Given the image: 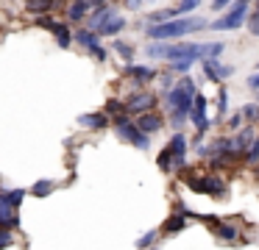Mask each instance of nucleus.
<instances>
[{"mask_svg": "<svg viewBox=\"0 0 259 250\" xmlns=\"http://www.w3.org/2000/svg\"><path fill=\"white\" fill-rule=\"evenodd\" d=\"M201 28H206V20H201V17H173V20L148 25L145 33L151 39H181L192 31H201Z\"/></svg>", "mask_w": 259, "mask_h": 250, "instance_id": "f257e3e1", "label": "nucleus"}, {"mask_svg": "<svg viewBox=\"0 0 259 250\" xmlns=\"http://www.w3.org/2000/svg\"><path fill=\"white\" fill-rule=\"evenodd\" d=\"M112 122H114L117 133L125 139V142H131L134 147H140V150H148V147H151V139H148V133L140 131V125H137V122H131L125 111H123V114H117Z\"/></svg>", "mask_w": 259, "mask_h": 250, "instance_id": "f03ea898", "label": "nucleus"}, {"mask_svg": "<svg viewBox=\"0 0 259 250\" xmlns=\"http://www.w3.org/2000/svg\"><path fill=\"white\" fill-rule=\"evenodd\" d=\"M248 6H251V0H234V3L229 6V11H226L220 20H214L209 28H212V31H234V28H240L242 22H245Z\"/></svg>", "mask_w": 259, "mask_h": 250, "instance_id": "7ed1b4c3", "label": "nucleus"}, {"mask_svg": "<svg viewBox=\"0 0 259 250\" xmlns=\"http://www.w3.org/2000/svg\"><path fill=\"white\" fill-rule=\"evenodd\" d=\"M206 109H209V100L203 97V94H198V92H195V100H192V111H190V120H192V125L198 128V133H206V131H209V125H212V122L206 120Z\"/></svg>", "mask_w": 259, "mask_h": 250, "instance_id": "20e7f679", "label": "nucleus"}, {"mask_svg": "<svg viewBox=\"0 0 259 250\" xmlns=\"http://www.w3.org/2000/svg\"><path fill=\"white\" fill-rule=\"evenodd\" d=\"M98 36H101L98 31H92V28H84V31H78V33H75V42H78V44H84L87 50H92V56H95L98 61H106V47H101Z\"/></svg>", "mask_w": 259, "mask_h": 250, "instance_id": "39448f33", "label": "nucleus"}, {"mask_svg": "<svg viewBox=\"0 0 259 250\" xmlns=\"http://www.w3.org/2000/svg\"><path fill=\"white\" fill-rule=\"evenodd\" d=\"M156 109V94L151 92H137L125 100V114H142V111Z\"/></svg>", "mask_w": 259, "mask_h": 250, "instance_id": "423d86ee", "label": "nucleus"}, {"mask_svg": "<svg viewBox=\"0 0 259 250\" xmlns=\"http://www.w3.org/2000/svg\"><path fill=\"white\" fill-rule=\"evenodd\" d=\"M256 139V131H253V125H248V128H240V131L231 136V156L234 159H240V156H245V150H248V144Z\"/></svg>", "mask_w": 259, "mask_h": 250, "instance_id": "0eeeda50", "label": "nucleus"}, {"mask_svg": "<svg viewBox=\"0 0 259 250\" xmlns=\"http://www.w3.org/2000/svg\"><path fill=\"white\" fill-rule=\"evenodd\" d=\"M203 75H206V81H223V78L234 75V67H226L220 64V59H203Z\"/></svg>", "mask_w": 259, "mask_h": 250, "instance_id": "6e6552de", "label": "nucleus"}, {"mask_svg": "<svg viewBox=\"0 0 259 250\" xmlns=\"http://www.w3.org/2000/svg\"><path fill=\"white\" fill-rule=\"evenodd\" d=\"M167 147L173 150V170H181V167H184L187 147H190V142H187V136H184V133H173V139L167 142Z\"/></svg>", "mask_w": 259, "mask_h": 250, "instance_id": "1a4fd4ad", "label": "nucleus"}, {"mask_svg": "<svg viewBox=\"0 0 259 250\" xmlns=\"http://www.w3.org/2000/svg\"><path fill=\"white\" fill-rule=\"evenodd\" d=\"M137 125H140V131H145L148 136L151 133H156V131H162V125H164V120H162V114H156V111H142V114H137Z\"/></svg>", "mask_w": 259, "mask_h": 250, "instance_id": "9d476101", "label": "nucleus"}, {"mask_svg": "<svg viewBox=\"0 0 259 250\" xmlns=\"http://www.w3.org/2000/svg\"><path fill=\"white\" fill-rule=\"evenodd\" d=\"M81 128H90V131H103L109 125V114L106 111H95V114H81L78 117Z\"/></svg>", "mask_w": 259, "mask_h": 250, "instance_id": "9b49d317", "label": "nucleus"}, {"mask_svg": "<svg viewBox=\"0 0 259 250\" xmlns=\"http://www.w3.org/2000/svg\"><path fill=\"white\" fill-rule=\"evenodd\" d=\"M114 14H117V9H112V6H98V9L90 14V28H92V31H98V28L106 25Z\"/></svg>", "mask_w": 259, "mask_h": 250, "instance_id": "f8f14e48", "label": "nucleus"}, {"mask_svg": "<svg viewBox=\"0 0 259 250\" xmlns=\"http://www.w3.org/2000/svg\"><path fill=\"white\" fill-rule=\"evenodd\" d=\"M125 75H131L137 83H148V81H153L156 78V70L153 67H140V64H125Z\"/></svg>", "mask_w": 259, "mask_h": 250, "instance_id": "ddd939ff", "label": "nucleus"}, {"mask_svg": "<svg viewBox=\"0 0 259 250\" xmlns=\"http://www.w3.org/2000/svg\"><path fill=\"white\" fill-rule=\"evenodd\" d=\"M0 225H6V228L17 225V209H14L3 194H0Z\"/></svg>", "mask_w": 259, "mask_h": 250, "instance_id": "4468645a", "label": "nucleus"}, {"mask_svg": "<svg viewBox=\"0 0 259 250\" xmlns=\"http://www.w3.org/2000/svg\"><path fill=\"white\" fill-rule=\"evenodd\" d=\"M92 6L87 3V0H73V3L67 6V20L70 22H81V20H87V11H90Z\"/></svg>", "mask_w": 259, "mask_h": 250, "instance_id": "2eb2a0df", "label": "nucleus"}, {"mask_svg": "<svg viewBox=\"0 0 259 250\" xmlns=\"http://www.w3.org/2000/svg\"><path fill=\"white\" fill-rule=\"evenodd\" d=\"M51 33L56 36V44H59V47H70V42H73V31H70L64 22H53V25H51Z\"/></svg>", "mask_w": 259, "mask_h": 250, "instance_id": "dca6fc26", "label": "nucleus"}, {"mask_svg": "<svg viewBox=\"0 0 259 250\" xmlns=\"http://www.w3.org/2000/svg\"><path fill=\"white\" fill-rule=\"evenodd\" d=\"M187 228V217L179 214V211H173V217H167L162 225V233H181Z\"/></svg>", "mask_w": 259, "mask_h": 250, "instance_id": "f3484780", "label": "nucleus"}, {"mask_svg": "<svg viewBox=\"0 0 259 250\" xmlns=\"http://www.w3.org/2000/svg\"><path fill=\"white\" fill-rule=\"evenodd\" d=\"M123 28H125V17L114 14L112 20L106 22V25H101V28H98V33H101V36H117V33L123 31Z\"/></svg>", "mask_w": 259, "mask_h": 250, "instance_id": "a211bd4d", "label": "nucleus"}, {"mask_svg": "<svg viewBox=\"0 0 259 250\" xmlns=\"http://www.w3.org/2000/svg\"><path fill=\"white\" fill-rule=\"evenodd\" d=\"M206 194H214V197H223L226 194V181L218 175H206Z\"/></svg>", "mask_w": 259, "mask_h": 250, "instance_id": "6ab92c4d", "label": "nucleus"}, {"mask_svg": "<svg viewBox=\"0 0 259 250\" xmlns=\"http://www.w3.org/2000/svg\"><path fill=\"white\" fill-rule=\"evenodd\" d=\"M214 233H218L220 239H226V242H234V239L240 236V228H237V225H226V222H218V225H214Z\"/></svg>", "mask_w": 259, "mask_h": 250, "instance_id": "aec40b11", "label": "nucleus"}, {"mask_svg": "<svg viewBox=\"0 0 259 250\" xmlns=\"http://www.w3.org/2000/svg\"><path fill=\"white\" fill-rule=\"evenodd\" d=\"M226 50L223 42H206L201 47V59H220V53Z\"/></svg>", "mask_w": 259, "mask_h": 250, "instance_id": "412c9836", "label": "nucleus"}, {"mask_svg": "<svg viewBox=\"0 0 259 250\" xmlns=\"http://www.w3.org/2000/svg\"><path fill=\"white\" fill-rule=\"evenodd\" d=\"M242 159H245V167H256L259 164V136L248 144V150H245V156H242Z\"/></svg>", "mask_w": 259, "mask_h": 250, "instance_id": "4be33fe9", "label": "nucleus"}, {"mask_svg": "<svg viewBox=\"0 0 259 250\" xmlns=\"http://www.w3.org/2000/svg\"><path fill=\"white\" fill-rule=\"evenodd\" d=\"M173 17H179V9H162V11H153V14H148V25H153V22H164V20H173Z\"/></svg>", "mask_w": 259, "mask_h": 250, "instance_id": "5701e85b", "label": "nucleus"}, {"mask_svg": "<svg viewBox=\"0 0 259 250\" xmlns=\"http://www.w3.org/2000/svg\"><path fill=\"white\" fill-rule=\"evenodd\" d=\"M195 61H198L195 56H187V59H176V61H170V72H190Z\"/></svg>", "mask_w": 259, "mask_h": 250, "instance_id": "b1692460", "label": "nucleus"}, {"mask_svg": "<svg viewBox=\"0 0 259 250\" xmlns=\"http://www.w3.org/2000/svg\"><path fill=\"white\" fill-rule=\"evenodd\" d=\"M25 9H28L31 14H42V11L53 9V0H25Z\"/></svg>", "mask_w": 259, "mask_h": 250, "instance_id": "393cba45", "label": "nucleus"}, {"mask_svg": "<svg viewBox=\"0 0 259 250\" xmlns=\"http://www.w3.org/2000/svg\"><path fill=\"white\" fill-rule=\"evenodd\" d=\"M3 197L9 200V203L14 206V209H20V203L25 200V194H28V189H9V192H0Z\"/></svg>", "mask_w": 259, "mask_h": 250, "instance_id": "a878e982", "label": "nucleus"}, {"mask_svg": "<svg viewBox=\"0 0 259 250\" xmlns=\"http://www.w3.org/2000/svg\"><path fill=\"white\" fill-rule=\"evenodd\" d=\"M53 186H56L53 181H36L34 186H31V194H36V197H48V194L53 192Z\"/></svg>", "mask_w": 259, "mask_h": 250, "instance_id": "bb28decb", "label": "nucleus"}, {"mask_svg": "<svg viewBox=\"0 0 259 250\" xmlns=\"http://www.w3.org/2000/svg\"><path fill=\"white\" fill-rule=\"evenodd\" d=\"M112 47H114V53H120V59H123V61H131V59H134V47H131L128 42H120V39H117Z\"/></svg>", "mask_w": 259, "mask_h": 250, "instance_id": "cd10ccee", "label": "nucleus"}, {"mask_svg": "<svg viewBox=\"0 0 259 250\" xmlns=\"http://www.w3.org/2000/svg\"><path fill=\"white\" fill-rule=\"evenodd\" d=\"M156 164H159V170H173V150L170 147H164L162 153H159V159H156Z\"/></svg>", "mask_w": 259, "mask_h": 250, "instance_id": "c85d7f7f", "label": "nucleus"}, {"mask_svg": "<svg viewBox=\"0 0 259 250\" xmlns=\"http://www.w3.org/2000/svg\"><path fill=\"white\" fill-rule=\"evenodd\" d=\"M226 111H229V89L220 86V92H218V114H226Z\"/></svg>", "mask_w": 259, "mask_h": 250, "instance_id": "c756f323", "label": "nucleus"}, {"mask_svg": "<svg viewBox=\"0 0 259 250\" xmlns=\"http://www.w3.org/2000/svg\"><path fill=\"white\" fill-rule=\"evenodd\" d=\"M242 122H245V117H242V111H234V114H229V120H226V125H229V131H240Z\"/></svg>", "mask_w": 259, "mask_h": 250, "instance_id": "7c9ffc66", "label": "nucleus"}, {"mask_svg": "<svg viewBox=\"0 0 259 250\" xmlns=\"http://www.w3.org/2000/svg\"><path fill=\"white\" fill-rule=\"evenodd\" d=\"M123 111H125V103H120L117 97L106 100V114H114V117H117V114H123Z\"/></svg>", "mask_w": 259, "mask_h": 250, "instance_id": "2f4dec72", "label": "nucleus"}, {"mask_svg": "<svg viewBox=\"0 0 259 250\" xmlns=\"http://www.w3.org/2000/svg\"><path fill=\"white\" fill-rule=\"evenodd\" d=\"M14 244V236H12V228L0 225V247H12Z\"/></svg>", "mask_w": 259, "mask_h": 250, "instance_id": "473e14b6", "label": "nucleus"}, {"mask_svg": "<svg viewBox=\"0 0 259 250\" xmlns=\"http://www.w3.org/2000/svg\"><path fill=\"white\" fill-rule=\"evenodd\" d=\"M156 236H159V231H148L145 236L137 239V247H151V244L156 242Z\"/></svg>", "mask_w": 259, "mask_h": 250, "instance_id": "72a5a7b5", "label": "nucleus"}, {"mask_svg": "<svg viewBox=\"0 0 259 250\" xmlns=\"http://www.w3.org/2000/svg\"><path fill=\"white\" fill-rule=\"evenodd\" d=\"M198 6H201V0H181V3H179V14H190V11H195Z\"/></svg>", "mask_w": 259, "mask_h": 250, "instance_id": "f704fd0d", "label": "nucleus"}, {"mask_svg": "<svg viewBox=\"0 0 259 250\" xmlns=\"http://www.w3.org/2000/svg\"><path fill=\"white\" fill-rule=\"evenodd\" d=\"M256 109H259L256 103H248L245 109H240V111H242V117H245V122H256Z\"/></svg>", "mask_w": 259, "mask_h": 250, "instance_id": "c9c22d12", "label": "nucleus"}, {"mask_svg": "<svg viewBox=\"0 0 259 250\" xmlns=\"http://www.w3.org/2000/svg\"><path fill=\"white\" fill-rule=\"evenodd\" d=\"M176 86V78H173V72H164L162 75V89L167 92V89H173Z\"/></svg>", "mask_w": 259, "mask_h": 250, "instance_id": "e433bc0d", "label": "nucleus"}, {"mask_svg": "<svg viewBox=\"0 0 259 250\" xmlns=\"http://www.w3.org/2000/svg\"><path fill=\"white\" fill-rule=\"evenodd\" d=\"M248 31H251L253 33V36H259V17H248Z\"/></svg>", "mask_w": 259, "mask_h": 250, "instance_id": "4c0bfd02", "label": "nucleus"}, {"mask_svg": "<svg viewBox=\"0 0 259 250\" xmlns=\"http://www.w3.org/2000/svg\"><path fill=\"white\" fill-rule=\"evenodd\" d=\"M231 3H234V0H212V9L214 11H223V9H229Z\"/></svg>", "mask_w": 259, "mask_h": 250, "instance_id": "58836bf2", "label": "nucleus"}, {"mask_svg": "<svg viewBox=\"0 0 259 250\" xmlns=\"http://www.w3.org/2000/svg\"><path fill=\"white\" fill-rule=\"evenodd\" d=\"M248 86H251L253 92H259V72H253V75L248 78Z\"/></svg>", "mask_w": 259, "mask_h": 250, "instance_id": "ea45409f", "label": "nucleus"}, {"mask_svg": "<svg viewBox=\"0 0 259 250\" xmlns=\"http://www.w3.org/2000/svg\"><path fill=\"white\" fill-rule=\"evenodd\" d=\"M145 3V0H125V9H131V11H137L140 6Z\"/></svg>", "mask_w": 259, "mask_h": 250, "instance_id": "a19ab883", "label": "nucleus"}, {"mask_svg": "<svg viewBox=\"0 0 259 250\" xmlns=\"http://www.w3.org/2000/svg\"><path fill=\"white\" fill-rule=\"evenodd\" d=\"M90 6H103V0H87Z\"/></svg>", "mask_w": 259, "mask_h": 250, "instance_id": "79ce46f5", "label": "nucleus"}, {"mask_svg": "<svg viewBox=\"0 0 259 250\" xmlns=\"http://www.w3.org/2000/svg\"><path fill=\"white\" fill-rule=\"evenodd\" d=\"M253 17H259V0H256V11H253Z\"/></svg>", "mask_w": 259, "mask_h": 250, "instance_id": "37998d69", "label": "nucleus"}, {"mask_svg": "<svg viewBox=\"0 0 259 250\" xmlns=\"http://www.w3.org/2000/svg\"><path fill=\"white\" fill-rule=\"evenodd\" d=\"M256 122H259V109H256Z\"/></svg>", "mask_w": 259, "mask_h": 250, "instance_id": "c03bdc74", "label": "nucleus"}, {"mask_svg": "<svg viewBox=\"0 0 259 250\" xmlns=\"http://www.w3.org/2000/svg\"><path fill=\"white\" fill-rule=\"evenodd\" d=\"M148 3H151V0H148Z\"/></svg>", "mask_w": 259, "mask_h": 250, "instance_id": "a18cd8bd", "label": "nucleus"}]
</instances>
